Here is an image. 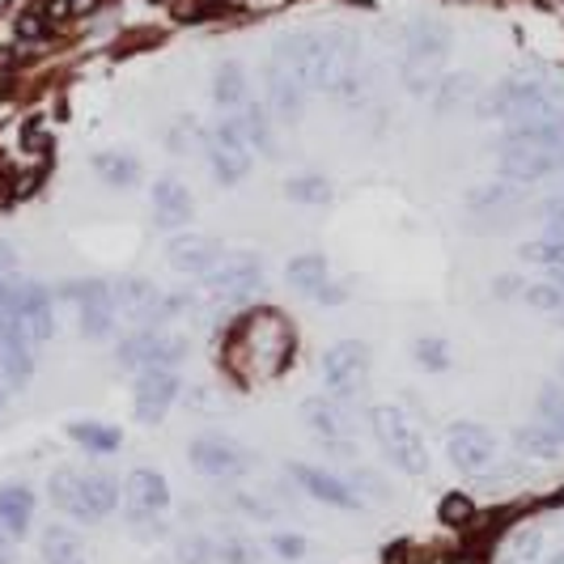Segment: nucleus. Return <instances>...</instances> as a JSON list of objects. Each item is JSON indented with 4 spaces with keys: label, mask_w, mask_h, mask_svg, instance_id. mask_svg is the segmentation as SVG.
<instances>
[{
    "label": "nucleus",
    "mask_w": 564,
    "mask_h": 564,
    "mask_svg": "<svg viewBox=\"0 0 564 564\" xmlns=\"http://www.w3.org/2000/svg\"><path fill=\"white\" fill-rule=\"evenodd\" d=\"M68 437L89 454H115L123 446V429L102 424V421H73L68 424Z\"/></svg>",
    "instance_id": "nucleus-29"
},
{
    "label": "nucleus",
    "mask_w": 564,
    "mask_h": 564,
    "mask_svg": "<svg viewBox=\"0 0 564 564\" xmlns=\"http://www.w3.org/2000/svg\"><path fill=\"white\" fill-rule=\"evenodd\" d=\"M522 204V192H518V183H484V187H471L467 192V213H476V217H492V213H509V208H518Z\"/></svg>",
    "instance_id": "nucleus-26"
},
{
    "label": "nucleus",
    "mask_w": 564,
    "mask_h": 564,
    "mask_svg": "<svg viewBox=\"0 0 564 564\" xmlns=\"http://www.w3.org/2000/svg\"><path fill=\"white\" fill-rule=\"evenodd\" d=\"M183 395V382H178V369H141L137 378V421L141 424H162L166 412Z\"/></svg>",
    "instance_id": "nucleus-16"
},
{
    "label": "nucleus",
    "mask_w": 564,
    "mask_h": 564,
    "mask_svg": "<svg viewBox=\"0 0 564 564\" xmlns=\"http://www.w3.org/2000/svg\"><path fill=\"white\" fill-rule=\"evenodd\" d=\"M204 158H208V170L221 187H238L251 174V144L242 141L234 115H226L221 123H213L204 132Z\"/></svg>",
    "instance_id": "nucleus-7"
},
{
    "label": "nucleus",
    "mask_w": 564,
    "mask_h": 564,
    "mask_svg": "<svg viewBox=\"0 0 564 564\" xmlns=\"http://www.w3.org/2000/svg\"><path fill=\"white\" fill-rule=\"evenodd\" d=\"M64 297L77 306L82 318V336L85 339H111L119 327V311H115V289L102 276H89V281H68L64 284Z\"/></svg>",
    "instance_id": "nucleus-9"
},
{
    "label": "nucleus",
    "mask_w": 564,
    "mask_h": 564,
    "mask_svg": "<svg viewBox=\"0 0 564 564\" xmlns=\"http://www.w3.org/2000/svg\"><path fill=\"white\" fill-rule=\"evenodd\" d=\"M213 102H217L221 115L242 111L251 102V82H247V68L238 59H221L213 68Z\"/></svg>",
    "instance_id": "nucleus-21"
},
{
    "label": "nucleus",
    "mask_w": 564,
    "mask_h": 564,
    "mask_svg": "<svg viewBox=\"0 0 564 564\" xmlns=\"http://www.w3.org/2000/svg\"><path fill=\"white\" fill-rule=\"evenodd\" d=\"M153 217H158V226L166 229H178L187 226L192 217H196V199H192V192L178 183V178H158L153 183Z\"/></svg>",
    "instance_id": "nucleus-20"
},
{
    "label": "nucleus",
    "mask_w": 564,
    "mask_h": 564,
    "mask_svg": "<svg viewBox=\"0 0 564 564\" xmlns=\"http://www.w3.org/2000/svg\"><path fill=\"white\" fill-rule=\"evenodd\" d=\"M166 259L174 272L204 281V276L226 259V247H221L213 234H196V229H192V234H174V238H170Z\"/></svg>",
    "instance_id": "nucleus-17"
},
{
    "label": "nucleus",
    "mask_w": 564,
    "mask_h": 564,
    "mask_svg": "<svg viewBox=\"0 0 564 564\" xmlns=\"http://www.w3.org/2000/svg\"><path fill=\"white\" fill-rule=\"evenodd\" d=\"M18 272V247L0 238V276H13Z\"/></svg>",
    "instance_id": "nucleus-43"
},
{
    "label": "nucleus",
    "mask_w": 564,
    "mask_h": 564,
    "mask_svg": "<svg viewBox=\"0 0 564 564\" xmlns=\"http://www.w3.org/2000/svg\"><path fill=\"white\" fill-rule=\"evenodd\" d=\"M289 480L297 484L306 497L323 501V506L344 509V513H357V509H361L357 488L344 480V476H336V471H327V467H314V463H289Z\"/></svg>",
    "instance_id": "nucleus-13"
},
{
    "label": "nucleus",
    "mask_w": 564,
    "mask_h": 564,
    "mask_svg": "<svg viewBox=\"0 0 564 564\" xmlns=\"http://www.w3.org/2000/svg\"><path fill=\"white\" fill-rule=\"evenodd\" d=\"M217 564H259V547H254L251 539L229 535L217 543Z\"/></svg>",
    "instance_id": "nucleus-39"
},
{
    "label": "nucleus",
    "mask_w": 564,
    "mask_h": 564,
    "mask_svg": "<svg viewBox=\"0 0 564 564\" xmlns=\"http://www.w3.org/2000/svg\"><path fill=\"white\" fill-rule=\"evenodd\" d=\"M4 311L13 314V323L30 336V344H43L56 332V314H52V293L43 284H18L4 297Z\"/></svg>",
    "instance_id": "nucleus-12"
},
{
    "label": "nucleus",
    "mask_w": 564,
    "mask_h": 564,
    "mask_svg": "<svg viewBox=\"0 0 564 564\" xmlns=\"http://www.w3.org/2000/svg\"><path fill=\"white\" fill-rule=\"evenodd\" d=\"M123 509H128V522L141 531V535H162L166 531V509H170V484L162 471L153 467H132L128 480H123Z\"/></svg>",
    "instance_id": "nucleus-5"
},
{
    "label": "nucleus",
    "mask_w": 564,
    "mask_h": 564,
    "mask_svg": "<svg viewBox=\"0 0 564 564\" xmlns=\"http://www.w3.org/2000/svg\"><path fill=\"white\" fill-rule=\"evenodd\" d=\"M94 174L111 187H137L141 183V162L132 153H98L94 158Z\"/></svg>",
    "instance_id": "nucleus-30"
},
{
    "label": "nucleus",
    "mask_w": 564,
    "mask_h": 564,
    "mask_svg": "<svg viewBox=\"0 0 564 564\" xmlns=\"http://www.w3.org/2000/svg\"><path fill=\"white\" fill-rule=\"evenodd\" d=\"M302 421L311 429L318 442H327V446H348V437H352V416L339 408L336 399L327 395H314L302 403Z\"/></svg>",
    "instance_id": "nucleus-19"
},
{
    "label": "nucleus",
    "mask_w": 564,
    "mask_h": 564,
    "mask_svg": "<svg viewBox=\"0 0 564 564\" xmlns=\"http://www.w3.org/2000/svg\"><path fill=\"white\" fill-rule=\"evenodd\" d=\"M174 561L178 564H217V543L208 535H183L174 543Z\"/></svg>",
    "instance_id": "nucleus-37"
},
{
    "label": "nucleus",
    "mask_w": 564,
    "mask_h": 564,
    "mask_svg": "<svg viewBox=\"0 0 564 564\" xmlns=\"http://www.w3.org/2000/svg\"><path fill=\"white\" fill-rule=\"evenodd\" d=\"M238 119V132H242V141L251 144V153L259 149L263 158H276V123H272V111L263 107V102H247L242 111H234Z\"/></svg>",
    "instance_id": "nucleus-24"
},
{
    "label": "nucleus",
    "mask_w": 564,
    "mask_h": 564,
    "mask_svg": "<svg viewBox=\"0 0 564 564\" xmlns=\"http://www.w3.org/2000/svg\"><path fill=\"white\" fill-rule=\"evenodd\" d=\"M119 361L128 369H178L187 361V339L162 327H137L119 344Z\"/></svg>",
    "instance_id": "nucleus-11"
},
{
    "label": "nucleus",
    "mask_w": 564,
    "mask_h": 564,
    "mask_svg": "<svg viewBox=\"0 0 564 564\" xmlns=\"http://www.w3.org/2000/svg\"><path fill=\"white\" fill-rule=\"evenodd\" d=\"M501 153L513 149H535V153H552L564 162V111L561 115H543V119H522V123H509L506 132L497 137Z\"/></svg>",
    "instance_id": "nucleus-15"
},
{
    "label": "nucleus",
    "mask_w": 564,
    "mask_h": 564,
    "mask_svg": "<svg viewBox=\"0 0 564 564\" xmlns=\"http://www.w3.org/2000/svg\"><path fill=\"white\" fill-rule=\"evenodd\" d=\"M556 373H561V382H564V357H561V366H556Z\"/></svg>",
    "instance_id": "nucleus-50"
},
{
    "label": "nucleus",
    "mask_w": 564,
    "mask_h": 564,
    "mask_svg": "<svg viewBox=\"0 0 564 564\" xmlns=\"http://www.w3.org/2000/svg\"><path fill=\"white\" fill-rule=\"evenodd\" d=\"M446 454L467 480H488L497 463V433L480 421H458L446 433Z\"/></svg>",
    "instance_id": "nucleus-10"
},
{
    "label": "nucleus",
    "mask_w": 564,
    "mask_h": 564,
    "mask_svg": "<svg viewBox=\"0 0 564 564\" xmlns=\"http://www.w3.org/2000/svg\"><path fill=\"white\" fill-rule=\"evenodd\" d=\"M318 373H323V382H327L332 395H348L369 373V344L366 339H339V344H332L323 352Z\"/></svg>",
    "instance_id": "nucleus-14"
},
{
    "label": "nucleus",
    "mask_w": 564,
    "mask_h": 564,
    "mask_svg": "<svg viewBox=\"0 0 564 564\" xmlns=\"http://www.w3.org/2000/svg\"><path fill=\"white\" fill-rule=\"evenodd\" d=\"M39 552H43V561L47 564H85L82 535H77V531H68V527H56V522L43 531Z\"/></svg>",
    "instance_id": "nucleus-28"
},
{
    "label": "nucleus",
    "mask_w": 564,
    "mask_h": 564,
    "mask_svg": "<svg viewBox=\"0 0 564 564\" xmlns=\"http://www.w3.org/2000/svg\"><path fill=\"white\" fill-rule=\"evenodd\" d=\"M9 395H13V391H9L4 382H0V412H4V403H9Z\"/></svg>",
    "instance_id": "nucleus-47"
},
{
    "label": "nucleus",
    "mask_w": 564,
    "mask_h": 564,
    "mask_svg": "<svg viewBox=\"0 0 564 564\" xmlns=\"http://www.w3.org/2000/svg\"><path fill=\"white\" fill-rule=\"evenodd\" d=\"M187 458L199 476L208 480H242L254 467V451L242 446L238 437H226V433H199L187 446Z\"/></svg>",
    "instance_id": "nucleus-6"
},
{
    "label": "nucleus",
    "mask_w": 564,
    "mask_h": 564,
    "mask_svg": "<svg viewBox=\"0 0 564 564\" xmlns=\"http://www.w3.org/2000/svg\"><path fill=\"white\" fill-rule=\"evenodd\" d=\"M547 564H564V547H556V552H547Z\"/></svg>",
    "instance_id": "nucleus-46"
},
{
    "label": "nucleus",
    "mask_w": 564,
    "mask_h": 564,
    "mask_svg": "<svg viewBox=\"0 0 564 564\" xmlns=\"http://www.w3.org/2000/svg\"><path fill=\"white\" fill-rule=\"evenodd\" d=\"M564 162L552 158V153H535V149H513V153H501V178L527 187V183H539V178H552L561 174Z\"/></svg>",
    "instance_id": "nucleus-22"
},
{
    "label": "nucleus",
    "mask_w": 564,
    "mask_h": 564,
    "mask_svg": "<svg viewBox=\"0 0 564 564\" xmlns=\"http://www.w3.org/2000/svg\"><path fill=\"white\" fill-rule=\"evenodd\" d=\"M552 323H561V327H564V306H561L556 314H552Z\"/></svg>",
    "instance_id": "nucleus-48"
},
{
    "label": "nucleus",
    "mask_w": 564,
    "mask_h": 564,
    "mask_svg": "<svg viewBox=\"0 0 564 564\" xmlns=\"http://www.w3.org/2000/svg\"><path fill=\"white\" fill-rule=\"evenodd\" d=\"M34 522V492L26 484H0V531L9 539L26 535Z\"/></svg>",
    "instance_id": "nucleus-23"
},
{
    "label": "nucleus",
    "mask_w": 564,
    "mask_h": 564,
    "mask_svg": "<svg viewBox=\"0 0 564 564\" xmlns=\"http://www.w3.org/2000/svg\"><path fill=\"white\" fill-rule=\"evenodd\" d=\"M454 34L446 22L437 18H416L403 30V85L416 94V98H433V89L442 82V64L451 56Z\"/></svg>",
    "instance_id": "nucleus-3"
},
{
    "label": "nucleus",
    "mask_w": 564,
    "mask_h": 564,
    "mask_svg": "<svg viewBox=\"0 0 564 564\" xmlns=\"http://www.w3.org/2000/svg\"><path fill=\"white\" fill-rule=\"evenodd\" d=\"M229 501H234V506L242 509V513H251V518H272V509L263 506V501H254L251 492H234Z\"/></svg>",
    "instance_id": "nucleus-42"
},
{
    "label": "nucleus",
    "mask_w": 564,
    "mask_h": 564,
    "mask_svg": "<svg viewBox=\"0 0 564 564\" xmlns=\"http://www.w3.org/2000/svg\"><path fill=\"white\" fill-rule=\"evenodd\" d=\"M119 484L115 476L107 471H85V513L82 522H102V518H111L115 509H119Z\"/></svg>",
    "instance_id": "nucleus-25"
},
{
    "label": "nucleus",
    "mask_w": 564,
    "mask_h": 564,
    "mask_svg": "<svg viewBox=\"0 0 564 564\" xmlns=\"http://www.w3.org/2000/svg\"><path fill=\"white\" fill-rule=\"evenodd\" d=\"M289 284L293 289H302V293H318L323 284L332 281V268H327V259L323 254H297V259H289Z\"/></svg>",
    "instance_id": "nucleus-31"
},
{
    "label": "nucleus",
    "mask_w": 564,
    "mask_h": 564,
    "mask_svg": "<svg viewBox=\"0 0 564 564\" xmlns=\"http://www.w3.org/2000/svg\"><path fill=\"white\" fill-rule=\"evenodd\" d=\"M268 543H272V552H276L281 561H302V556H306V547H311L306 539L289 535V531H276V535L268 539Z\"/></svg>",
    "instance_id": "nucleus-40"
},
{
    "label": "nucleus",
    "mask_w": 564,
    "mask_h": 564,
    "mask_svg": "<svg viewBox=\"0 0 564 564\" xmlns=\"http://www.w3.org/2000/svg\"><path fill=\"white\" fill-rule=\"evenodd\" d=\"M522 302H527L531 311H539V314H547V318H552V314L564 306V289H556L552 281L522 284Z\"/></svg>",
    "instance_id": "nucleus-36"
},
{
    "label": "nucleus",
    "mask_w": 564,
    "mask_h": 564,
    "mask_svg": "<svg viewBox=\"0 0 564 564\" xmlns=\"http://www.w3.org/2000/svg\"><path fill=\"white\" fill-rule=\"evenodd\" d=\"M284 196L293 204H306V208H323V204H332V183L323 174H293L284 183Z\"/></svg>",
    "instance_id": "nucleus-32"
},
{
    "label": "nucleus",
    "mask_w": 564,
    "mask_h": 564,
    "mask_svg": "<svg viewBox=\"0 0 564 564\" xmlns=\"http://www.w3.org/2000/svg\"><path fill=\"white\" fill-rule=\"evenodd\" d=\"M263 259L259 254H226L208 276H204V289L213 302L221 306H238V302H251L254 293H263Z\"/></svg>",
    "instance_id": "nucleus-8"
},
{
    "label": "nucleus",
    "mask_w": 564,
    "mask_h": 564,
    "mask_svg": "<svg viewBox=\"0 0 564 564\" xmlns=\"http://www.w3.org/2000/svg\"><path fill=\"white\" fill-rule=\"evenodd\" d=\"M369 429H373L378 451L387 454V463H391L395 471L412 476V480H421L424 471H429V446H424L421 429L408 421V412L382 403V408L369 412Z\"/></svg>",
    "instance_id": "nucleus-4"
},
{
    "label": "nucleus",
    "mask_w": 564,
    "mask_h": 564,
    "mask_svg": "<svg viewBox=\"0 0 564 564\" xmlns=\"http://www.w3.org/2000/svg\"><path fill=\"white\" fill-rule=\"evenodd\" d=\"M9 561H13V556H9V535L0 531V564H9Z\"/></svg>",
    "instance_id": "nucleus-44"
},
{
    "label": "nucleus",
    "mask_w": 564,
    "mask_h": 564,
    "mask_svg": "<svg viewBox=\"0 0 564 564\" xmlns=\"http://www.w3.org/2000/svg\"><path fill=\"white\" fill-rule=\"evenodd\" d=\"M471 98H476V77H442L437 89H433L437 111H454V107H463Z\"/></svg>",
    "instance_id": "nucleus-34"
},
{
    "label": "nucleus",
    "mask_w": 564,
    "mask_h": 564,
    "mask_svg": "<svg viewBox=\"0 0 564 564\" xmlns=\"http://www.w3.org/2000/svg\"><path fill=\"white\" fill-rule=\"evenodd\" d=\"M263 107L272 111V119H281V123H297L302 111H306V89L293 82L289 73H284L276 59H268V73H263Z\"/></svg>",
    "instance_id": "nucleus-18"
},
{
    "label": "nucleus",
    "mask_w": 564,
    "mask_h": 564,
    "mask_svg": "<svg viewBox=\"0 0 564 564\" xmlns=\"http://www.w3.org/2000/svg\"><path fill=\"white\" fill-rule=\"evenodd\" d=\"M412 357H416V366L429 369V373H446V369H451V344L442 336H421L412 344Z\"/></svg>",
    "instance_id": "nucleus-33"
},
{
    "label": "nucleus",
    "mask_w": 564,
    "mask_h": 564,
    "mask_svg": "<svg viewBox=\"0 0 564 564\" xmlns=\"http://www.w3.org/2000/svg\"><path fill=\"white\" fill-rule=\"evenodd\" d=\"M535 408H539V424H547V429L564 442V387L547 382V387L539 391Z\"/></svg>",
    "instance_id": "nucleus-35"
},
{
    "label": "nucleus",
    "mask_w": 564,
    "mask_h": 564,
    "mask_svg": "<svg viewBox=\"0 0 564 564\" xmlns=\"http://www.w3.org/2000/svg\"><path fill=\"white\" fill-rule=\"evenodd\" d=\"M47 22H52V13H22L18 18V39H43Z\"/></svg>",
    "instance_id": "nucleus-41"
},
{
    "label": "nucleus",
    "mask_w": 564,
    "mask_h": 564,
    "mask_svg": "<svg viewBox=\"0 0 564 564\" xmlns=\"http://www.w3.org/2000/svg\"><path fill=\"white\" fill-rule=\"evenodd\" d=\"M543 552V531L539 527H518L509 535V564H531Z\"/></svg>",
    "instance_id": "nucleus-38"
},
{
    "label": "nucleus",
    "mask_w": 564,
    "mask_h": 564,
    "mask_svg": "<svg viewBox=\"0 0 564 564\" xmlns=\"http://www.w3.org/2000/svg\"><path fill=\"white\" fill-rule=\"evenodd\" d=\"M547 272H552V276H547V281L556 284V289H564V268H547Z\"/></svg>",
    "instance_id": "nucleus-45"
},
{
    "label": "nucleus",
    "mask_w": 564,
    "mask_h": 564,
    "mask_svg": "<svg viewBox=\"0 0 564 564\" xmlns=\"http://www.w3.org/2000/svg\"><path fill=\"white\" fill-rule=\"evenodd\" d=\"M4 297H9V289H4V284H0V306H4Z\"/></svg>",
    "instance_id": "nucleus-49"
},
{
    "label": "nucleus",
    "mask_w": 564,
    "mask_h": 564,
    "mask_svg": "<svg viewBox=\"0 0 564 564\" xmlns=\"http://www.w3.org/2000/svg\"><path fill=\"white\" fill-rule=\"evenodd\" d=\"M272 59L306 94H332L339 102H357V43L344 30H297L281 34Z\"/></svg>",
    "instance_id": "nucleus-1"
},
{
    "label": "nucleus",
    "mask_w": 564,
    "mask_h": 564,
    "mask_svg": "<svg viewBox=\"0 0 564 564\" xmlns=\"http://www.w3.org/2000/svg\"><path fill=\"white\" fill-rule=\"evenodd\" d=\"M513 446L522 454H531L535 463H552V458L564 454V442L547 424H518V429H513Z\"/></svg>",
    "instance_id": "nucleus-27"
},
{
    "label": "nucleus",
    "mask_w": 564,
    "mask_h": 564,
    "mask_svg": "<svg viewBox=\"0 0 564 564\" xmlns=\"http://www.w3.org/2000/svg\"><path fill=\"white\" fill-rule=\"evenodd\" d=\"M564 111V77L552 73H518L492 85L480 98L484 119H506V123H522V119H543V115Z\"/></svg>",
    "instance_id": "nucleus-2"
}]
</instances>
